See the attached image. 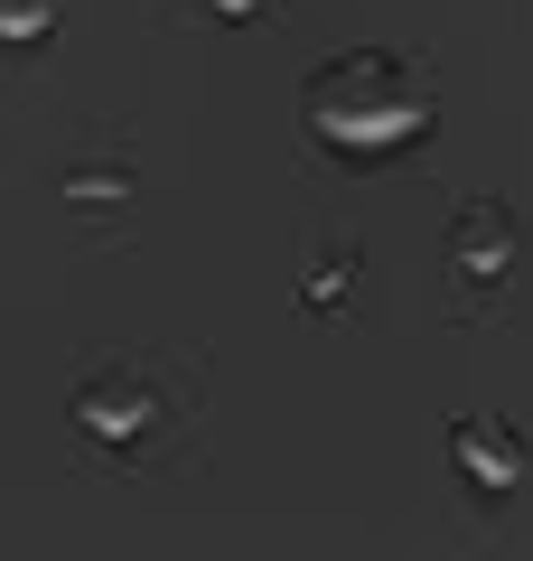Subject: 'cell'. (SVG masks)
I'll return each instance as SVG.
<instances>
[{
    "instance_id": "cell-3",
    "label": "cell",
    "mask_w": 533,
    "mask_h": 561,
    "mask_svg": "<svg viewBox=\"0 0 533 561\" xmlns=\"http://www.w3.org/2000/svg\"><path fill=\"white\" fill-rule=\"evenodd\" d=\"M468 234H458V272H477V262H506V206H468Z\"/></svg>"
},
{
    "instance_id": "cell-2",
    "label": "cell",
    "mask_w": 533,
    "mask_h": 561,
    "mask_svg": "<svg viewBox=\"0 0 533 561\" xmlns=\"http://www.w3.org/2000/svg\"><path fill=\"white\" fill-rule=\"evenodd\" d=\"M458 459H468L477 478H524V459H514V440L496 421H468V431H458Z\"/></svg>"
},
{
    "instance_id": "cell-4",
    "label": "cell",
    "mask_w": 533,
    "mask_h": 561,
    "mask_svg": "<svg viewBox=\"0 0 533 561\" xmlns=\"http://www.w3.org/2000/svg\"><path fill=\"white\" fill-rule=\"evenodd\" d=\"M57 20V0H0V38H38Z\"/></svg>"
},
{
    "instance_id": "cell-1",
    "label": "cell",
    "mask_w": 533,
    "mask_h": 561,
    "mask_svg": "<svg viewBox=\"0 0 533 561\" xmlns=\"http://www.w3.org/2000/svg\"><path fill=\"white\" fill-rule=\"evenodd\" d=\"M421 84L402 76L394 57H337V66H318V84H309V122L337 140V150H384V140H402V131H421Z\"/></svg>"
}]
</instances>
